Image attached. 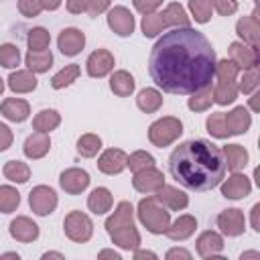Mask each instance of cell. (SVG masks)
Masks as SVG:
<instances>
[{
	"instance_id": "9c48e42d",
	"label": "cell",
	"mask_w": 260,
	"mask_h": 260,
	"mask_svg": "<svg viewBox=\"0 0 260 260\" xmlns=\"http://www.w3.org/2000/svg\"><path fill=\"white\" fill-rule=\"evenodd\" d=\"M59 185L65 193L69 195H79L81 191L87 189L89 185V175L87 171L83 169H77V167H71V169H65L61 175H59Z\"/></svg>"
},
{
	"instance_id": "f546056e",
	"label": "cell",
	"mask_w": 260,
	"mask_h": 260,
	"mask_svg": "<svg viewBox=\"0 0 260 260\" xmlns=\"http://www.w3.org/2000/svg\"><path fill=\"white\" fill-rule=\"evenodd\" d=\"M110 89L118 95V98H128L132 91H134V77L124 71V69H118L112 73L110 77Z\"/></svg>"
},
{
	"instance_id": "52a82bcc",
	"label": "cell",
	"mask_w": 260,
	"mask_h": 260,
	"mask_svg": "<svg viewBox=\"0 0 260 260\" xmlns=\"http://www.w3.org/2000/svg\"><path fill=\"white\" fill-rule=\"evenodd\" d=\"M28 205L37 215H49L57 207V193L47 185H37L28 193Z\"/></svg>"
},
{
	"instance_id": "3957f363",
	"label": "cell",
	"mask_w": 260,
	"mask_h": 260,
	"mask_svg": "<svg viewBox=\"0 0 260 260\" xmlns=\"http://www.w3.org/2000/svg\"><path fill=\"white\" fill-rule=\"evenodd\" d=\"M238 71L240 67L230 61V59H221L215 63V73L213 79L215 83L213 87V102L219 106H228L238 98Z\"/></svg>"
},
{
	"instance_id": "d590c367",
	"label": "cell",
	"mask_w": 260,
	"mask_h": 260,
	"mask_svg": "<svg viewBox=\"0 0 260 260\" xmlns=\"http://www.w3.org/2000/svg\"><path fill=\"white\" fill-rule=\"evenodd\" d=\"M2 173L12 183H26L30 179V167L22 160H8L2 169Z\"/></svg>"
},
{
	"instance_id": "6f0895ef",
	"label": "cell",
	"mask_w": 260,
	"mask_h": 260,
	"mask_svg": "<svg viewBox=\"0 0 260 260\" xmlns=\"http://www.w3.org/2000/svg\"><path fill=\"white\" fill-rule=\"evenodd\" d=\"M98 258H114V260H120V254L114 252V250H102V252L98 254Z\"/></svg>"
},
{
	"instance_id": "836d02e7",
	"label": "cell",
	"mask_w": 260,
	"mask_h": 260,
	"mask_svg": "<svg viewBox=\"0 0 260 260\" xmlns=\"http://www.w3.org/2000/svg\"><path fill=\"white\" fill-rule=\"evenodd\" d=\"M79 73H81L79 65H77V63H69V65H65L61 71H57V73L51 77V87H53V89H63V87L71 85V83L79 77Z\"/></svg>"
},
{
	"instance_id": "e0dca14e",
	"label": "cell",
	"mask_w": 260,
	"mask_h": 260,
	"mask_svg": "<svg viewBox=\"0 0 260 260\" xmlns=\"http://www.w3.org/2000/svg\"><path fill=\"white\" fill-rule=\"evenodd\" d=\"M156 201L160 205H165L169 211H181L189 205V197L185 191L177 189V187H171V185H162L156 193H154Z\"/></svg>"
},
{
	"instance_id": "db71d44e",
	"label": "cell",
	"mask_w": 260,
	"mask_h": 260,
	"mask_svg": "<svg viewBox=\"0 0 260 260\" xmlns=\"http://www.w3.org/2000/svg\"><path fill=\"white\" fill-rule=\"evenodd\" d=\"M252 230L260 232V203H256L252 207Z\"/></svg>"
},
{
	"instance_id": "681fc988",
	"label": "cell",
	"mask_w": 260,
	"mask_h": 260,
	"mask_svg": "<svg viewBox=\"0 0 260 260\" xmlns=\"http://www.w3.org/2000/svg\"><path fill=\"white\" fill-rule=\"evenodd\" d=\"M110 2H112V0H87L85 12H87L89 16H100L102 12H106V10L110 8Z\"/></svg>"
},
{
	"instance_id": "f5cc1de1",
	"label": "cell",
	"mask_w": 260,
	"mask_h": 260,
	"mask_svg": "<svg viewBox=\"0 0 260 260\" xmlns=\"http://www.w3.org/2000/svg\"><path fill=\"white\" fill-rule=\"evenodd\" d=\"M175 258H183V260H191V252L183 250V248H173L167 252V260H175Z\"/></svg>"
},
{
	"instance_id": "91938a15",
	"label": "cell",
	"mask_w": 260,
	"mask_h": 260,
	"mask_svg": "<svg viewBox=\"0 0 260 260\" xmlns=\"http://www.w3.org/2000/svg\"><path fill=\"white\" fill-rule=\"evenodd\" d=\"M43 258H63V254H59V252H47V254H43Z\"/></svg>"
},
{
	"instance_id": "5b68a950",
	"label": "cell",
	"mask_w": 260,
	"mask_h": 260,
	"mask_svg": "<svg viewBox=\"0 0 260 260\" xmlns=\"http://www.w3.org/2000/svg\"><path fill=\"white\" fill-rule=\"evenodd\" d=\"M181 134H183V122L175 116H165V118L152 122L148 128V140L158 148L173 144Z\"/></svg>"
},
{
	"instance_id": "4fadbf2b",
	"label": "cell",
	"mask_w": 260,
	"mask_h": 260,
	"mask_svg": "<svg viewBox=\"0 0 260 260\" xmlns=\"http://www.w3.org/2000/svg\"><path fill=\"white\" fill-rule=\"evenodd\" d=\"M85 69L89 77H106L114 69V55L108 49H95L87 57Z\"/></svg>"
},
{
	"instance_id": "ac0fdd59",
	"label": "cell",
	"mask_w": 260,
	"mask_h": 260,
	"mask_svg": "<svg viewBox=\"0 0 260 260\" xmlns=\"http://www.w3.org/2000/svg\"><path fill=\"white\" fill-rule=\"evenodd\" d=\"M8 232L10 236L16 240V242H22V244H28V242H35L39 238V225L26 217V215H18L10 221L8 225Z\"/></svg>"
},
{
	"instance_id": "c3c4849f",
	"label": "cell",
	"mask_w": 260,
	"mask_h": 260,
	"mask_svg": "<svg viewBox=\"0 0 260 260\" xmlns=\"http://www.w3.org/2000/svg\"><path fill=\"white\" fill-rule=\"evenodd\" d=\"M132 4L140 14H152L162 4V0H132Z\"/></svg>"
},
{
	"instance_id": "ba28073f",
	"label": "cell",
	"mask_w": 260,
	"mask_h": 260,
	"mask_svg": "<svg viewBox=\"0 0 260 260\" xmlns=\"http://www.w3.org/2000/svg\"><path fill=\"white\" fill-rule=\"evenodd\" d=\"M162 185H165V175L158 169H154V167L140 169L132 177V187L138 193H148L150 195V193H156Z\"/></svg>"
},
{
	"instance_id": "8d00e7d4",
	"label": "cell",
	"mask_w": 260,
	"mask_h": 260,
	"mask_svg": "<svg viewBox=\"0 0 260 260\" xmlns=\"http://www.w3.org/2000/svg\"><path fill=\"white\" fill-rule=\"evenodd\" d=\"M100 148H102V138L98 134L87 132V134H81L79 140H77V152L81 156H85V158L95 156L100 152Z\"/></svg>"
},
{
	"instance_id": "d6986e66",
	"label": "cell",
	"mask_w": 260,
	"mask_h": 260,
	"mask_svg": "<svg viewBox=\"0 0 260 260\" xmlns=\"http://www.w3.org/2000/svg\"><path fill=\"white\" fill-rule=\"evenodd\" d=\"M221 250H223V238L217 232H203L197 238V254L201 258H221Z\"/></svg>"
},
{
	"instance_id": "2e32d148",
	"label": "cell",
	"mask_w": 260,
	"mask_h": 260,
	"mask_svg": "<svg viewBox=\"0 0 260 260\" xmlns=\"http://www.w3.org/2000/svg\"><path fill=\"white\" fill-rule=\"evenodd\" d=\"M252 191V183L246 175H242L240 171L234 173L232 177H228L223 183H221V195L225 199H244L248 197Z\"/></svg>"
},
{
	"instance_id": "f6af8a7d",
	"label": "cell",
	"mask_w": 260,
	"mask_h": 260,
	"mask_svg": "<svg viewBox=\"0 0 260 260\" xmlns=\"http://www.w3.org/2000/svg\"><path fill=\"white\" fill-rule=\"evenodd\" d=\"M258 81H260L258 65H256V67H250V69H244V75H242V79H240V83H238V91H242V93H252V91H256Z\"/></svg>"
},
{
	"instance_id": "6125c7cd",
	"label": "cell",
	"mask_w": 260,
	"mask_h": 260,
	"mask_svg": "<svg viewBox=\"0 0 260 260\" xmlns=\"http://www.w3.org/2000/svg\"><path fill=\"white\" fill-rule=\"evenodd\" d=\"M4 258H16V260H18V254H16V252H6Z\"/></svg>"
},
{
	"instance_id": "30bf717a",
	"label": "cell",
	"mask_w": 260,
	"mask_h": 260,
	"mask_svg": "<svg viewBox=\"0 0 260 260\" xmlns=\"http://www.w3.org/2000/svg\"><path fill=\"white\" fill-rule=\"evenodd\" d=\"M108 26L118 37H130L134 32V16L126 6H114L108 12Z\"/></svg>"
},
{
	"instance_id": "be15d7a7",
	"label": "cell",
	"mask_w": 260,
	"mask_h": 260,
	"mask_svg": "<svg viewBox=\"0 0 260 260\" xmlns=\"http://www.w3.org/2000/svg\"><path fill=\"white\" fill-rule=\"evenodd\" d=\"M2 91H4V79L0 77V95H2Z\"/></svg>"
},
{
	"instance_id": "7c38bea8",
	"label": "cell",
	"mask_w": 260,
	"mask_h": 260,
	"mask_svg": "<svg viewBox=\"0 0 260 260\" xmlns=\"http://www.w3.org/2000/svg\"><path fill=\"white\" fill-rule=\"evenodd\" d=\"M217 228L221 230V234L230 236V238H236V236H242L244 230H246V217L240 209L232 207V209H223L219 215H217Z\"/></svg>"
},
{
	"instance_id": "7402d4cb",
	"label": "cell",
	"mask_w": 260,
	"mask_h": 260,
	"mask_svg": "<svg viewBox=\"0 0 260 260\" xmlns=\"http://www.w3.org/2000/svg\"><path fill=\"white\" fill-rule=\"evenodd\" d=\"M0 114L10 122H24L30 114V106L26 100L20 98H6L0 104Z\"/></svg>"
},
{
	"instance_id": "f1b7e54d",
	"label": "cell",
	"mask_w": 260,
	"mask_h": 260,
	"mask_svg": "<svg viewBox=\"0 0 260 260\" xmlns=\"http://www.w3.org/2000/svg\"><path fill=\"white\" fill-rule=\"evenodd\" d=\"M24 63L32 73H45L53 65V53L47 51V49H43V51H30L28 49V53L24 57Z\"/></svg>"
},
{
	"instance_id": "5bb4252c",
	"label": "cell",
	"mask_w": 260,
	"mask_h": 260,
	"mask_svg": "<svg viewBox=\"0 0 260 260\" xmlns=\"http://www.w3.org/2000/svg\"><path fill=\"white\" fill-rule=\"evenodd\" d=\"M228 53H230V61H234L240 69H250L258 65V47H250L242 41H234Z\"/></svg>"
},
{
	"instance_id": "74e56055",
	"label": "cell",
	"mask_w": 260,
	"mask_h": 260,
	"mask_svg": "<svg viewBox=\"0 0 260 260\" xmlns=\"http://www.w3.org/2000/svg\"><path fill=\"white\" fill-rule=\"evenodd\" d=\"M20 205V193L10 185H0V211L12 213Z\"/></svg>"
},
{
	"instance_id": "d6a6232c",
	"label": "cell",
	"mask_w": 260,
	"mask_h": 260,
	"mask_svg": "<svg viewBox=\"0 0 260 260\" xmlns=\"http://www.w3.org/2000/svg\"><path fill=\"white\" fill-rule=\"evenodd\" d=\"M61 124V114L57 112V110H41L35 118H32V128L37 130V132H51V130H55L57 126Z\"/></svg>"
},
{
	"instance_id": "ab89813d",
	"label": "cell",
	"mask_w": 260,
	"mask_h": 260,
	"mask_svg": "<svg viewBox=\"0 0 260 260\" xmlns=\"http://www.w3.org/2000/svg\"><path fill=\"white\" fill-rule=\"evenodd\" d=\"M49 43H51V35H49L47 28H43V26H35V28L28 30L26 45H28L30 51H43V49L49 47Z\"/></svg>"
},
{
	"instance_id": "9a60e30c",
	"label": "cell",
	"mask_w": 260,
	"mask_h": 260,
	"mask_svg": "<svg viewBox=\"0 0 260 260\" xmlns=\"http://www.w3.org/2000/svg\"><path fill=\"white\" fill-rule=\"evenodd\" d=\"M126 158H128V154L122 148H108L100 154L98 169L104 175H120L126 169Z\"/></svg>"
},
{
	"instance_id": "6da1fadb",
	"label": "cell",
	"mask_w": 260,
	"mask_h": 260,
	"mask_svg": "<svg viewBox=\"0 0 260 260\" xmlns=\"http://www.w3.org/2000/svg\"><path fill=\"white\" fill-rule=\"evenodd\" d=\"M215 63L209 39L191 26H179L165 32L150 49L148 73L162 91L189 95L213 81Z\"/></svg>"
},
{
	"instance_id": "83f0119b",
	"label": "cell",
	"mask_w": 260,
	"mask_h": 260,
	"mask_svg": "<svg viewBox=\"0 0 260 260\" xmlns=\"http://www.w3.org/2000/svg\"><path fill=\"white\" fill-rule=\"evenodd\" d=\"M112 203H114L112 193H110V189H106V187H95V189L89 193V197H87V207H89V211H93L95 215H104L106 211H110Z\"/></svg>"
},
{
	"instance_id": "b9f144b4",
	"label": "cell",
	"mask_w": 260,
	"mask_h": 260,
	"mask_svg": "<svg viewBox=\"0 0 260 260\" xmlns=\"http://www.w3.org/2000/svg\"><path fill=\"white\" fill-rule=\"evenodd\" d=\"M0 65L6 69H14L20 65V51L16 45H12V43L0 45Z\"/></svg>"
},
{
	"instance_id": "603a6c76",
	"label": "cell",
	"mask_w": 260,
	"mask_h": 260,
	"mask_svg": "<svg viewBox=\"0 0 260 260\" xmlns=\"http://www.w3.org/2000/svg\"><path fill=\"white\" fill-rule=\"evenodd\" d=\"M49 148H51V138H49V134L47 132H32L26 140H24V146H22V152H24V156H28V158H43L47 152H49Z\"/></svg>"
},
{
	"instance_id": "7a4b0ae2",
	"label": "cell",
	"mask_w": 260,
	"mask_h": 260,
	"mask_svg": "<svg viewBox=\"0 0 260 260\" xmlns=\"http://www.w3.org/2000/svg\"><path fill=\"white\" fill-rule=\"evenodd\" d=\"M171 177L191 191H209L225 177V160L219 146L209 140H185L169 156Z\"/></svg>"
},
{
	"instance_id": "4dcf8cb0",
	"label": "cell",
	"mask_w": 260,
	"mask_h": 260,
	"mask_svg": "<svg viewBox=\"0 0 260 260\" xmlns=\"http://www.w3.org/2000/svg\"><path fill=\"white\" fill-rule=\"evenodd\" d=\"M136 106L146 114H154L162 106V93L154 87H144L136 95Z\"/></svg>"
},
{
	"instance_id": "8fae6325",
	"label": "cell",
	"mask_w": 260,
	"mask_h": 260,
	"mask_svg": "<svg viewBox=\"0 0 260 260\" xmlns=\"http://www.w3.org/2000/svg\"><path fill=\"white\" fill-rule=\"evenodd\" d=\"M57 47H59V51H61L63 55L75 57V55H79V53L83 51V47H85V35H83L79 28H75V26L63 28V30L59 32Z\"/></svg>"
},
{
	"instance_id": "7bdbcfd3",
	"label": "cell",
	"mask_w": 260,
	"mask_h": 260,
	"mask_svg": "<svg viewBox=\"0 0 260 260\" xmlns=\"http://www.w3.org/2000/svg\"><path fill=\"white\" fill-rule=\"evenodd\" d=\"M126 167L132 173H136L140 169H146V167H154V156L150 152H146V150H136L126 158Z\"/></svg>"
},
{
	"instance_id": "ffe728a7",
	"label": "cell",
	"mask_w": 260,
	"mask_h": 260,
	"mask_svg": "<svg viewBox=\"0 0 260 260\" xmlns=\"http://www.w3.org/2000/svg\"><path fill=\"white\" fill-rule=\"evenodd\" d=\"M223 120H225V128L230 132V136H238V134L248 132V128L252 124V116L244 106H238L232 112L223 114Z\"/></svg>"
},
{
	"instance_id": "11a10c76",
	"label": "cell",
	"mask_w": 260,
	"mask_h": 260,
	"mask_svg": "<svg viewBox=\"0 0 260 260\" xmlns=\"http://www.w3.org/2000/svg\"><path fill=\"white\" fill-rule=\"evenodd\" d=\"M142 258H152V260H154L156 254L150 252V250H138V248H136V250H134V260H142Z\"/></svg>"
},
{
	"instance_id": "94428289",
	"label": "cell",
	"mask_w": 260,
	"mask_h": 260,
	"mask_svg": "<svg viewBox=\"0 0 260 260\" xmlns=\"http://www.w3.org/2000/svg\"><path fill=\"white\" fill-rule=\"evenodd\" d=\"M258 256H260L258 252H244L240 258H258Z\"/></svg>"
},
{
	"instance_id": "f907efd6",
	"label": "cell",
	"mask_w": 260,
	"mask_h": 260,
	"mask_svg": "<svg viewBox=\"0 0 260 260\" xmlns=\"http://www.w3.org/2000/svg\"><path fill=\"white\" fill-rule=\"evenodd\" d=\"M10 144H12V130L0 122V152L10 148Z\"/></svg>"
},
{
	"instance_id": "4316f807",
	"label": "cell",
	"mask_w": 260,
	"mask_h": 260,
	"mask_svg": "<svg viewBox=\"0 0 260 260\" xmlns=\"http://www.w3.org/2000/svg\"><path fill=\"white\" fill-rule=\"evenodd\" d=\"M221 152H223L225 169H230L232 173H238L248 165V150L242 144H225Z\"/></svg>"
},
{
	"instance_id": "44dd1931",
	"label": "cell",
	"mask_w": 260,
	"mask_h": 260,
	"mask_svg": "<svg viewBox=\"0 0 260 260\" xmlns=\"http://www.w3.org/2000/svg\"><path fill=\"white\" fill-rule=\"evenodd\" d=\"M236 32L242 39V43L250 45V47H258L260 41V22L256 18V12L252 16H244L236 22Z\"/></svg>"
},
{
	"instance_id": "680465c9",
	"label": "cell",
	"mask_w": 260,
	"mask_h": 260,
	"mask_svg": "<svg viewBox=\"0 0 260 260\" xmlns=\"http://www.w3.org/2000/svg\"><path fill=\"white\" fill-rule=\"evenodd\" d=\"M258 98H260V93H254V95L250 98V108H252L254 112H258Z\"/></svg>"
},
{
	"instance_id": "8992f818",
	"label": "cell",
	"mask_w": 260,
	"mask_h": 260,
	"mask_svg": "<svg viewBox=\"0 0 260 260\" xmlns=\"http://www.w3.org/2000/svg\"><path fill=\"white\" fill-rule=\"evenodd\" d=\"M63 232L65 236L71 240V242H77V244H83L91 238L93 234V223L91 219L81 213V211H69L63 219Z\"/></svg>"
},
{
	"instance_id": "ee69618b",
	"label": "cell",
	"mask_w": 260,
	"mask_h": 260,
	"mask_svg": "<svg viewBox=\"0 0 260 260\" xmlns=\"http://www.w3.org/2000/svg\"><path fill=\"white\" fill-rule=\"evenodd\" d=\"M189 10H191V14H193L195 22H199V24L209 22L211 12H213V8H211L209 0H189Z\"/></svg>"
},
{
	"instance_id": "1f68e13d",
	"label": "cell",
	"mask_w": 260,
	"mask_h": 260,
	"mask_svg": "<svg viewBox=\"0 0 260 260\" xmlns=\"http://www.w3.org/2000/svg\"><path fill=\"white\" fill-rule=\"evenodd\" d=\"M160 14H162V20H165L167 26H175V28H179V26H191V18L187 16L185 8L181 4H177V2H171Z\"/></svg>"
},
{
	"instance_id": "7dc6e473",
	"label": "cell",
	"mask_w": 260,
	"mask_h": 260,
	"mask_svg": "<svg viewBox=\"0 0 260 260\" xmlns=\"http://www.w3.org/2000/svg\"><path fill=\"white\" fill-rule=\"evenodd\" d=\"M209 4L221 16H232L238 10V2L236 0H209Z\"/></svg>"
},
{
	"instance_id": "60d3db41",
	"label": "cell",
	"mask_w": 260,
	"mask_h": 260,
	"mask_svg": "<svg viewBox=\"0 0 260 260\" xmlns=\"http://www.w3.org/2000/svg\"><path fill=\"white\" fill-rule=\"evenodd\" d=\"M205 128H207V132H209L213 138H228V136H230V132H228V128H225L223 112L209 114V116H207V122H205Z\"/></svg>"
},
{
	"instance_id": "d4e9b609",
	"label": "cell",
	"mask_w": 260,
	"mask_h": 260,
	"mask_svg": "<svg viewBox=\"0 0 260 260\" xmlns=\"http://www.w3.org/2000/svg\"><path fill=\"white\" fill-rule=\"evenodd\" d=\"M6 81L14 93H30L37 89V77L30 69H16L8 75Z\"/></svg>"
},
{
	"instance_id": "277c9868",
	"label": "cell",
	"mask_w": 260,
	"mask_h": 260,
	"mask_svg": "<svg viewBox=\"0 0 260 260\" xmlns=\"http://www.w3.org/2000/svg\"><path fill=\"white\" fill-rule=\"evenodd\" d=\"M136 215L140 223L150 232V234H165L169 223H171V213L165 205L156 201V197H144L140 199L136 207Z\"/></svg>"
},
{
	"instance_id": "cb8c5ba5",
	"label": "cell",
	"mask_w": 260,
	"mask_h": 260,
	"mask_svg": "<svg viewBox=\"0 0 260 260\" xmlns=\"http://www.w3.org/2000/svg\"><path fill=\"white\" fill-rule=\"evenodd\" d=\"M108 236H110L112 242H114L116 246H120L122 250H136L138 244H140V234H138V230L134 228V223L116 228V230L108 232Z\"/></svg>"
},
{
	"instance_id": "816d5d0a",
	"label": "cell",
	"mask_w": 260,
	"mask_h": 260,
	"mask_svg": "<svg viewBox=\"0 0 260 260\" xmlns=\"http://www.w3.org/2000/svg\"><path fill=\"white\" fill-rule=\"evenodd\" d=\"M65 4L71 14H81L87 8V0H65Z\"/></svg>"
},
{
	"instance_id": "bcb514c9",
	"label": "cell",
	"mask_w": 260,
	"mask_h": 260,
	"mask_svg": "<svg viewBox=\"0 0 260 260\" xmlns=\"http://www.w3.org/2000/svg\"><path fill=\"white\" fill-rule=\"evenodd\" d=\"M18 10H20L22 16L32 18V16L41 14L43 4H41V0H18Z\"/></svg>"
},
{
	"instance_id": "e575fe53",
	"label": "cell",
	"mask_w": 260,
	"mask_h": 260,
	"mask_svg": "<svg viewBox=\"0 0 260 260\" xmlns=\"http://www.w3.org/2000/svg\"><path fill=\"white\" fill-rule=\"evenodd\" d=\"M189 95L191 98L187 100V106H189L191 112H205L213 104V87H211V83L207 87H203V89H197V91L189 93Z\"/></svg>"
},
{
	"instance_id": "9f6ffc18",
	"label": "cell",
	"mask_w": 260,
	"mask_h": 260,
	"mask_svg": "<svg viewBox=\"0 0 260 260\" xmlns=\"http://www.w3.org/2000/svg\"><path fill=\"white\" fill-rule=\"evenodd\" d=\"M43 10H57L61 6V0H41Z\"/></svg>"
},
{
	"instance_id": "f35d334b",
	"label": "cell",
	"mask_w": 260,
	"mask_h": 260,
	"mask_svg": "<svg viewBox=\"0 0 260 260\" xmlns=\"http://www.w3.org/2000/svg\"><path fill=\"white\" fill-rule=\"evenodd\" d=\"M140 26H142V35H144L146 39H152V37H156L158 32H162V28H165L167 24H165L160 12H152V14H144V16H142Z\"/></svg>"
},
{
	"instance_id": "484cf974",
	"label": "cell",
	"mask_w": 260,
	"mask_h": 260,
	"mask_svg": "<svg viewBox=\"0 0 260 260\" xmlns=\"http://www.w3.org/2000/svg\"><path fill=\"white\" fill-rule=\"evenodd\" d=\"M195 228H197V219H195L193 215L185 213V215H179L173 223H169V228H167L165 234H167L171 240L181 242V240H187L189 236H193Z\"/></svg>"
}]
</instances>
